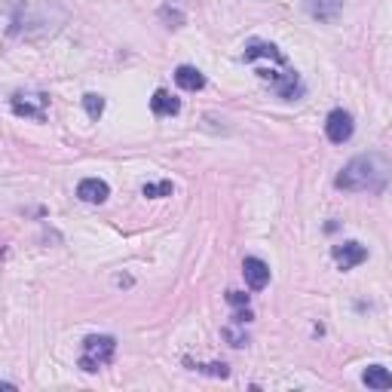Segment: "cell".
Instances as JSON below:
<instances>
[{"label": "cell", "instance_id": "5b68a950", "mask_svg": "<svg viewBox=\"0 0 392 392\" xmlns=\"http://www.w3.org/2000/svg\"><path fill=\"white\" fill-rule=\"evenodd\" d=\"M352 132H356V123H352V114L347 110H331L328 120H325V135H328L331 144H347Z\"/></svg>", "mask_w": 392, "mask_h": 392}, {"label": "cell", "instance_id": "44dd1931", "mask_svg": "<svg viewBox=\"0 0 392 392\" xmlns=\"http://www.w3.org/2000/svg\"><path fill=\"white\" fill-rule=\"evenodd\" d=\"M251 319H255V316H251L248 306H246V310H239L236 316H233V322H236V325H246V322H251Z\"/></svg>", "mask_w": 392, "mask_h": 392}, {"label": "cell", "instance_id": "9a60e30c", "mask_svg": "<svg viewBox=\"0 0 392 392\" xmlns=\"http://www.w3.org/2000/svg\"><path fill=\"white\" fill-rule=\"evenodd\" d=\"M83 108H86L89 120H98L101 114H105V98L96 96V92H89V96H83Z\"/></svg>", "mask_w": 392, "mask_h": 392}, {"label": "cell", "instance_id": "277c9868", "mask_svg": "<svg viewBox=\"0 0 392 392\" xmlns=\"http://www.w3.org/2000/svg\"><path fill=\"white\" fill-rule=\"evenodd\" d=\"M9 108H13L16 117L43 123V120H46V108H50V96H43V92H13Z\"/></svg>", "mask_w": 392, "mask_h": 392}, {"label": "cell", "instance_id": "ac0fdd59", "mask_svg": "<svg viewBox=\"0 0 392 392\" xmlns=\"http://www.w3.org/2000/svg\"><path fill=\"white\" fill-rule=\"evenodd\" d=\"M196 368H200L202 371V374H209V377H230V368L227 365H224V362H212V365H196Z\"/></svg>", "mask_w": 392, "mask_h": 392}, {"label": "cell", "instance_id": "ba28073f", "mask_svg": "<svg viewBox=\"0 0 392 392\" xmlns=\"http://www.w3.org/2000/svg\"><path fill=\"white\" fill-rule=\"evenodd\" d=\"M77 196L83 202H92V205H101L110 196V188L101 178H83L77 184Z\"/></svg>", "mask_w": 392, "mask_h": 392}, {"label": "cell", "instance_id": "3957f363", "mask_svg": "<svg viewBox=\"0 0 392 392\" xmlns=\"http://www.w3.org/2000/svg\"><path fill=\"white\" fill-rule=\"evenodd\" d=\"M117 356V340L110 334H89L83 340V352H80V368L86 374H96L105 365H110Z\"/></svg>", "mask_w": 392, "mask_h": 392}, {"label": "cell", "instance_id": "7a4b0ae2", "mask_svg": "<svg viewBox=\"0 0 392 392\" xmlns=\"http://www.w3.org/2000/svg\"><path fill=\"white\" fill-rule=\"evenodd\" d=\"M389 175H392V166L386 163V156L359 154L343 166L340 175L334 178V184L350 193H384L389 184Z\"/></svg>", "mask_w": 392, "mask_h": 392}, {"label": "cell", "instance_id": "30bf717a", "mask_svg": "<svg viewBox=\"0 0 392 392\" xmlns=\"http://www.w3.org/2000/svg\"><path fill=\"white\" fill-rule=\"evenodd\" d=\"M175 83L184 89V92H200L205 86V77L200 68H193V64H181V68H175Z\"/></svg>", "mask_w": 392, "mask_h": 392}, {"label": "cell", "instance_id": "52a82bcc", "mask_svg": "<svg viewBox=\"0 0 392 392\" xmlns=\"http://www.w3.org/2000/svg\"><path fill=\"white\" fill-rule=\"evenodd\" d=\"M242 276H246L248 288L260 292V288H267V282H270V267L260 258H246L242 260Z\"/></svg>", "mask_w": 392, "mask_h": 392}, {"label": "cell", "instance_id": "8992f818", "mask_svg": "<svg viewBox=\"0 0 392 392\" xmlns=\"http://www.w3.org/2000/svg\"><path fill=\"white\" fill-rule=\"evenodd\" d=\"M331 258L338 260L340 270H352V267H359L368 260V248L362 246V242H343V246L331 248Z\"/></svg>", "mask_w": 392, "mask_h": 392}, {"label": "cell", "instance_id": "2e32d148", "mask_svg": "<svg viewBox=\"0 0 392 392\" xmlns=\"http://www.w3.org/2000/svg\"><path fill=\"white\" fill-rule=\"evenodd\" d=\"M172 181H160V184H144L142 188V196H147V200H160V196H172Z\"/></svg>", "mask_w": 392, "mask_h": 392}, {"label": "cell", "instance_id": "9c48e42d", "mask_svg": "<svg viewBox=\"0 0 392 392\" xmlns=\"http://www.w3.org/2000/svg\"><path fill=\"white\" fill-rule=\"evenodd\" d=\"M242 59H246V62L270 59V62H276V64H285V55L279 52L273 43H267V40H251V43L246 46V52H242Z\"/></svg>", "mask_w": 392, "mask_h": 392}, {"label": "cell", "instance_id": "d6986e66", "mask_svg": "<svg viewBox=\"0 0 392 392\" xmlns=\"http://www.w3.org/2000/svg\"><path fill=\"white\" fill-rule=\"evenodd\" d=\"M224 338L230 340V347H246L248 343V338L242 331H236V328H224Z\"/></svg>", "mask_w": 392, "mask_h": 392}, {"label": "cell", "instance_id": "ffe728a7", "mask_svg": "<svg viewBox=\"0 0 392 392\" xmlns=\"http://www.w3.org/2000/svg\"><path fill=\"white\" fill-rule=\"evenodd\" d=\"M227 304H233V306H248V294L246 292H227Z\"/></svg>", "mask_w": 392, "mask_h": 392}, {"label": "cell", "instance_id": "6da1fadb", "mask_svg": "<svg viewBox=\"0 0 392 392\" xmlns=\"http://www.w3.org/2000/svg\"><path fill=\"white\" fill-rule=\"evenodd\" d=\"M68 22V9L59 4H31V0H13L6 13V34L22 40H43L52 37Z\"/></svg>", "mask_w": 392, "mask_h": 392}, {"label": "cell", "instance_id": "7c38bea8", "mask_svg": "<svg viewBox=\"0 0 392 392\" xmlns=\"http://www.w3.org/2000/svg\"><path fill=\"white\" fill-rule=\"evenodd\" d=\"M343 6V0H310L306 9H310L313 18H319V22H334Z\"/></svg>", "mask_w": 392, "mask_h": 392}, {"label": "cell", "instance_id": "5bb4252c", "mask_svg": "<svg viewBox=\"0 0 392 392\" xmlns=\"http://www.w3.org/2000/svg\"><path fill=\"white\" fill-rule=\"evenodd\" d=\"M273 89H276V96L279 98H297L304 92V83H301V77L292 71V74H285V77H276L273 80Z\"/></svg>", "mask_w": 392, "mask_h": 392}, {"label": "cell", "instance_id": "e0dca14e", "mask_svg": "<svg viewBox=\"0 0 392 392\" xmlns=\"http://www.w3.org/2000/svg\"><path fill=\"white\" fill-rule=\"evenodd\" d=\"M160 18H163V22H169V28H181L184 25V13H181V9H172V6H163Z\"/></svg>", "mask_w": 392, "mask_h": 392}, {"label": "cell", "instance_id": "4fadbf2b", "mask_svg": "<svg viewBox=\"0 0 392 392\" xmlns=\"http://www.w3.org/2000/svg\"><path fill=\"white\" fill-rule=\"evenodd\" d=\"M362 384H365L368 389H392V374L384 368V365H368L365 374H362Z\"/></svg>", "mask_w": 392, "mask_h": 392}, {"label": "cell", "instance_id": "8fae6325", "mask_svg": "<svg viewBox=\"0 0 392 392\" xmlns=\"http://www.w3.org/2000/svg\"><path fill=\"white\" fill-rule=\"evenodd\" d=\"M151 110L156 117H175L181 110V101L172 96V92H166V89H156L154 92V98H151Z\"/></svg>", "mask_w": 392, "mask_h": 392}]
</instances>
